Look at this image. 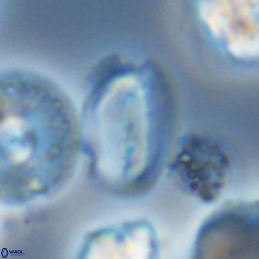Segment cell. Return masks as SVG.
I'll return each instance as SVG.
<instances>
[{"label": "cell", "instance_id": "obj_2", "mask_svg": "<svg viewBox=\"0 0 259 259\" xmlns=\"http://www.w3.org/2000/svg\"><path fill=\"white\" fill-rule=\"evenodd\" d=\"M176 174L187 192L205 201L218 198L227 178V160L219 147L205 139L189 141L177 159Z\"/></svg>", "mask_w": 259, "mask_h": 259}, {"label": "cell", "instance_id": "obj_1", "mask_svg": "<svg viewBox=\"0 0 259 259\" xmlns=\"http://www.w3.org/2000/svg\"><path fill=\"white\" fill-rule=\"evenodd\" d=\"M257 204L229 205L204 224L197 239L198 258H250L258 253Z\"/></svg>", "mask_w": 259, "mask_h": 259}]
</instances>
